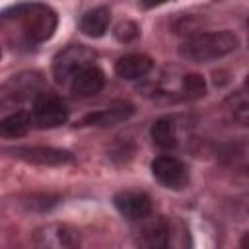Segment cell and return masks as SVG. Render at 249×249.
<instances>
[{"instance_id":"obj_1","label":"cell","mask_w":249,"mask_h":249,"mask_svg":"<svg viewBox=\"0 0 249 249\" xmlns=\"http://www.w3.org/2000/svg\"><path fill=\"white\" fill-rule=\"evenodd\" d=\"M4 25H14L19 29V37L25 43H43L53 37L58 18L56 12L41 2H21L2 12Z\"/></svg>"},{"instance_id":"obj_2","label":"cell","mask_w":249,"mask_h":249,"mask_svg":"<svg viewBox=\"0 0 249 249\" xmlns=\"http://www.w3.org/2000/svg\"><path fill=\"white\" fill-rule=\"evenodd\" d=\"M237 45H239L237 35L226 29L212 31V33H198L189 37L179 47V54L191 62H206V60H216L233 53Z\"/></svg>"},{"instance_id":"obj_3","label":"cell","mask_w":249,"mask_h":249,"mask_svg":"<svg viewBox=\"0 0 249 249\" xmlns=\"http://www.w3.org/2000/svg\"><path fill=\"white\" fill-rule=\"evenodd\" d=\"M95 62V53L84 45H70L62 49L53 60V76L58 84H68L88 66Z\"/></svg>"},{"instance_id":"obj_4","label":"cell","mask_w":249,"mask_h":249,"mask_svg":"<svg viewBox=\"0 0 249 249\" xmlns=\"http://www.w3.org/2000/svg\"><path fill=\"white\" fill-rule=\"evenodd\" d=\"M31 121L39 128H54L68 121V109L64 101L53 91H39L33 97Z\"/></svg>"},{"instance_id":"obj_5","label":"cell","mask_w":249,"mask_h":249,"mask_svg":"<svg viewBox=\"0 0 249 249\" xmlns=\"http://www.w3.org/2000/svg\"><path fill=\"white\" fill-rule=\"evenodd\" d=\"M8 152L18 160H23L35 165H45V167H60V165L74 163L72 152L62 148H53V146H16Z\"/></svg>"},{"instance_id":"obj_6","label":"cell","mask_w":249,"mask_h":249,"mask_svg":"<svg viewBox=\"0 0 249 249\" xmlns=\"http://www.w3.org/2000/svg\"><path fill=\"white\" fill-rule=\"evenodd\" d=\"M33 243L47 249H70L80 245V233L68 224H45L33 231Z\"/></svg>"},{"instance_id":"obj_7","label":"cell","mask_w":249,"mask_h":249,"mask_svg":"<svg viewBox=\"0 0 249 249\" xmlns=\"http://www.w3.org/2000/svg\"><path fill=\"white\" fill-rule=\"evenodd\" d=\"M140 226L136 228V243L152 249H161L169 245L171 239V224L163 216H146L138 220Z\"/></svg>"},{"instance_id":"obj_8","label":"cell","mask_w":249,"mask_h":249,"mask_svg":"<svg viewBox=\"0 0 249 249\" xmlns=\"http://www.w3.org/2000/svg\"><path fill=\"white\" fill-rule=\"evenodd\" d=\"M152 175L156 181H160L167 189H183L189 181V169L187 165L171 156H160L152 161Z\"/></svg>"},{"instance_id":"obj_9","label":"cell","mask_w":249,"mask_h":249,"mask_svg":"<svg viewBox=\"0 0 249 249\" xmlns=\"http://www.w3.org/2000/svg\"><path fill=\"white\" fill-rule=\"evenodd\" d=\"M115 208L128 220H142L148 214H152V200L146 193L140 191H121L113 198Z\"/></svg>"},{"instance_id":"obj_10","label":"cell","mask_w":249,"mask_h":249,"mask_svg":"<svg viewBox=\"0 0 249 249\" xmlns=\"http://www.w3.org/2000/svg\"><path fill=\"white\" fill-rule=\"evenodd\" d=\"M43 86L39 72H21L18 76H12L2 86V99H25L29 93H39V88Z\"/></svg>"},{"instance_id":"obj_11","label":"cell","mask_w":249,"mask_h":249,"mask_svg":"<svg viewBox=\"0 0 249 249\" xmlns=\"http://www.w3.org/2000/svg\"><path fill=\"white\" fill-rule=\"evenodd\" d=\"M134 113V107L126 101H117L101 111H95V113H89L82 119L80 124H91V126H113V124H119L123 121H126L130 115Z\"/></svg>"},{"instance_id":"obj_12","label":"cell","mask_w":249,"mask_h":249,"mask_svg":"<svg viewBox=\"0 0 249 249\" xmlns=\"http://www.w3.org/2000/svg\"><path fill=\"white\" fill-rule=\"evenodd\" d=\"M105 86V76L103 72L91 64L88 66L86 70H82L72 82H70V91L76 95V97H91L95 93H99Z\"/></svg>"},{"instance_id":"obj_13","label":"cell","mask_w":249,"mask_h":249,"mask_svg":"<svg viewBox=\"0 0 249 249\" xmlns=\"http://www.w3.org/2000/svg\"><path fill=\"white\" fill-rule=\"evenodd\" d=\"M152 66L154 62L150 56L140 54V53H130V54L121 56L115 62V72L123 80H140L152 70Z\"/></svg>"},{"instance_id":"obj_14","label":"cell","mask_w":249,"mask_h":249,"mask_svg":"<svg viewBox=\"0 0 249 249\" xmlns=\"http://www.w3.org/2000/svg\"><path fill=\"white\" fill-rule=\"evenodd\" d=\"M109 19H111V12L105 6H97L89 12H86L80 19V29L84 35L88 37H101L107 27H109Z\"/></svg>"},{"instance_id":"obj_15","label":"cell","mask_w":249,"mask_h":249,"mask_svg":"<svg viewBox=\"0 0 249 249\" xmlns=\"http://www.w3.org/2000/svg\"><path fill=\"white\" fill-rule=\"evenodd\" d=\"M150 136L154 144L161 150H171L177 146V126L171 117H160L154 121L150 128Z\"/></svg>"},{"instance_id":"obj_16","label":"cell","mask_w":249,"mask_h":249,"mask_svg":"<svg viewBox=\"0 0 249 249\" xmlns=\"http://www.w3.org/2000/svg\"><path fill=\"white\" fill-rule=\"evenodd\" d=\"M31 124H33L31 113L16 111V113H12L0 121V134L6 138H19L29 130Z\"/></svg>"},{"instance_id":"obj_17","label":"cell","mask_w":249,"mask_h":249,"mask_svg":"<svg viewBox=\"0 0 249 249\" xmlns=\"http://www.w3.org/2000/svg\"><path fill=\"white\" fill-rule=\"evenodd\" d=\"M206 93V82L200 74H185L179 84V99H198Z\"/></svg>"},{"instance_id":"obj_18","label":"cell","mask_w":249,"mask_h":249,"mask_svg":"<svg viewBox=\"0 0 249 249\" xmlns=\"http://www.w3.org/2000/svg\"><path fill=\"white\" fill-rule=\"evenodd\" d=\"M58 200H60V196H56V195L33 193V195H27L25 198H21V206L27 210H33V212H45V210H51L53 206H56Z\"/></svg>"},{"instance_id":"obj_19","label":"cell","mask_w":249,"mask_h":249,"mask_svg":"<svg viewBox=\"0 0 249 249\" xmlns=\"http://www.w3.org/2000/svg\"><path fill=\"white\" fill-rule=\"evenodd\" d=\"M132 156H134V146H132V142H128V140H117V142L109 148V158H111L113 161L123 163V161H128Z\"/></svg>"},{"instance_id":"obj_20","label":"cell","mask_w":249,"mask_h":249,"mask_svg":"<svg viewBox=\"0 0 249 249\" xmlns=\"http://www.w3.org/2000/svg\"><path fill=\"white\" fill-rule=\"evenodd\" d=\"M138 35H140V27H138L134 21H130V19L121 21V23L115 27V37H117L121 43H130V41H134Z\"/></svg>"},{"instance_id":"obj_21","label":"cell","mask_w":249,"mask_h":249,"mask_svg":"<svg viewBox=\"0 0 249 249\" xmlns=\"http://www.w3.org/2000/svg\"><path fill=\"white\" fill-rule=\"evenodd\" d=\"M233 121L241 126H249V101H241L233 107Z\"/></svg>"},{"instance_id":"obj_22","label":"cell","mask_w":249,"mask_h":249,"mask_svg":"<svg viewBox=\"0 0 249 249\" xmlns=\"http://www.w3.org/2000/svg\"><path fill=\"white\" fill-rule=\"evenodd\" d=\"M165 2H169V0H140L142 8H156V6H161Z\"/></svg>"},{"instance_id":"obj_23","label":"cell","mask_w":249,"mask_h":249,"mask_svg":"<svg viewBox=\"0 0 249 249\" xmlns=\"http://www.w3.org/2000/svg\"><path fill=\"white\" fill-rule=\"evenodd\" d=\"M245 88H247V91H249V76H247V80H245Z\"/></svg>"},{"instance_id":"obj_24","label":"cell","mask_w":249,"mask_h":249,"mask_svg":"<svg viewBox=\"0 0 249 249\" xmlns=\"http://www.w3.org/2000/svg\"><path fill=\"white\" fill-rule=\"evenodd\" d=\"M247 25H249V21H247Z\"/></svg>"}]
</instances>
